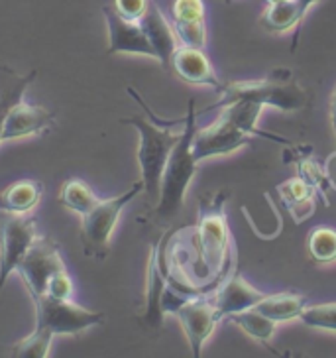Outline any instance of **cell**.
<instances>
[{"instance_id": "cell-1", "label": "cell", "mask_w": 336, "mask_h": 358, "mask_svg": "<svg viewBox=\"0 0 336 358\" xmlns=\"http://www.w3.org/2000/svg\"><path fill=\"white\" fill-rule=\"evenodd\" d=\"M224 199H228V193L221 191L214 199L200 201L199 224L193 229V243L197 244L199 262L205 268L207 278H212L214 285L226 280L228 270L236 262V250L232 246L224 215Z\"/></svg>"}, {"instance_id": "cell-2", "label": "cell", "mask_w": 336, "mask_h": 358, "mask_svg": "<svg viewBox=\"0 0 336 358\" xmlns=\"http://www.w3.org/2000/svg\"><path fill=\"white\" fill-rule=\"evenodd\" d=\"M197 132V115H195V103L189 101L185 124L179 142L173 146L169 154L168 164L161 176L159 185V199L156 203V215L161 221H169L183 209L185 195L189 189L191 181L197 173L199 162L193 158V138Z\"/></svg>"}, {"instance_id": "cell-3", "label": "cell", "mask_w": 336, "mask_h": 358, "mask_svg": "<svg viewBox=\"0 0 336 358\" xmlns=\"http://www.w3.org/2000/svg\"><path fill=\"white\" fill-rule=\"evenodd\" d=\"M122 124L134 127L140 134V146H138V164H140V173H142V183L146 191L147 199H159V185H161V176L168 164L169 154L173 146L181 138V130H173V127H159L156 122H149L142 116H132V118H122ZM185 124V122H183Z\"/></svg>"}, {"instance_id": "cell-4", "label": "cell", "mask_w": 336, "mask_h": 358, "mask_svg": "<svg viewBox=\"0 0 336 358\" xmlns=\"http://www.w3.org/2000/svg\"><path fill=\"white\" fill-rule=\"evenodd\" d=\"M240 99L260 103L262 106H275L285 113L301 110L307 105V93L291 79V71L275 69L268 79H262V81H244V83L238 81V83L224 85L221 99L214 105L207 106L203 115L214 108H222L234 101H240Z\"/></svg>"}, {"instance_id": "cell-5", "label": "cell", "mask_w": 336, "mask_h": 358, "mask_svg": "<svg viewBox=\"0 0 336 358\" xmlns=\"http://www.w3.org/2000/svg\"><path fill=\"white\" fill-rule=\"evenodd\" d=\"M142 191H144V183L140 179L122 195H116L112 199H101L91 211L81 217V243L89 258L105 260L116 222L120 219L124 207L130 201L136 199Z\"/></svg>"}, {"instance_id": "cell-6", "label": "cell", "mask_w": 336, "mask_h": 358, "mask_svg": "<svg viewBox=\"0 0 336 358\" xmlns=\"http://www.w3.org/2000/svg\"><path fill=\"white\" fill-rule=\"evenodd\" d=\"M36 306V329H45L53 337L77 335L91 327L103 325L105 313L89 311L73 303V299H53L50 295L34 297Z\"/></svg>"}, {"instance_id": "cell-7", "label": "cell", "mask_w": 336, "mask_h": 358, "mask_svg": "<svg viewBox=\"0 0 336 358\" xmlns=\"http://www.w3.org/2000/svg\"><path fill=\"white\" fill-rule=\"evenodd\" d=\"M38 238V224L26 215L0 213V289Z\"/></svg>"}, {"instance_id": "cell-8", "label": "cell", "mask_w": 336, "mask_h": 358, "mask_svg": "<svg viewBox=\"0 0 336 358\" xmlns=\"http://www.w3.org/2000/svg\"><path fill=\"white\" fill-rule=\"evenodd\" d=\"M61 270H65L61 252H59L57 244L48 236H38L16 268V272L22 275L24 284L32 295V299L45 294L50 278Z\"/></svg>"}, {"instance_id": "cell-9", "label": "cell", "mask_w": 336, "mask_h": 358, "mask_svg": "<svg viewBox=\"0 0 336 358\" xmlns=\"http://www.w3.org/2000/svg\"><path fill=\"white\" fill-rule=\"evenodd\" d=\"M169 313L177 317L185 331V337L189 341L193 357L199 358L207 338L214 333L217 325L222 321L217 306L210 303L205 295H193V297H185Z\"/></svg>"}, {"instance_id": "cell-10", "label": "cell", "mask_w": 336, "mask_h": 358, "mask_svg": "<svg viewBox=\"0 0 336 358\" xmlns=\"http://www.w3.org/2000/svg\"><path fill=\"white\" fill-rule=\"evenodd\" d=\"M173 232H168L158 243L152 244L146 275V309L142 313L144 325L149 329H159L163 325V294L168 289V243Z\"/></svg>"}, {"instance_id": "cell-11", "label": "cell", "mask_w": 336, "mask_h": 358, "mask_svg": "<svg viewBox=\"0 0 336 358\" xmlns=\"http://www.w3.org/2000/svg\"><path fill=\"white\" fill-rule=\"evenodd\" d=\"M252 138L238 127H234L226 116L219 115L212 124L197 128L193 138V158L203 162L217 156H226L240 150L242 146H248Z\"/></svg>"}, {"instance_id": "cell-12", "label": "cell", "mask_w": 336, "mask_h": 358, "mask_svg": "<svg viewBox=\"0 0 336 358\" xmlns=\"http://www.w3.org/2000/svg\"><path fill=\"white\" fill-rule=\"evenodd\" d=\"M103 16L108 28V53L110 55L134 53V55H147L156 59V52L140 22L122 18L115 10V6H103Z\"/></svg>"}, {"instance_id": "cell-13", "label": "cell", "mask_w": 336, "mask_h": 358, "mask_svg": "<svg viewBox=\"0 0 336 358\" xmlns=\"http://www.w3.org/2000/svg\"><path fill=\"white\" fill-rule=\"evenodd\" d=\"M55 124V116L50 110H45L43 106L28 105L26 101H22L12 108L4 127H2V136L0 142H8V140H20L28 136H40L50 132Z\"/></svg>"}, {"instance_id": "cell-14", "label": "cell", "mask_w": 336, "mask_h": 358, "mask_svg": "<svg viewBox=\"0 0 336 358\" xmlns=\"http://www.w3.org/2000/svg\"><path fill=\"white\" fill-rule=\"evenodd\" d=\"M171 69L175 71L179 79L193 85H205L221 93L224 85L221 83L214 67L209 62L205 50L189 48V45H177V50L171 57Z\"/></svg>"}, {"instance_id": "cell-15", "label": "cell", "mask_w": 336, "mask_h": 358, "mask_svg": "<svg viewBox=\"0 0 336 358\" xmlns=\"http://www.w3.org/2000/svg\"><path fill=\"white\" fill-rule=\"evenodd\" d=\"M140 24H142L147 40L152 43L154 52H156V59L161 64L163 69L169 71L171 69V57L177 50L179 40L175 36L173 26L166 20L163 12L159 10V6L154 0L147 2V8L144 12V16L140 18Z\"/></svg>"}, {"instance_id": "cell-16", "label": "cell", "mask_w": 336, "mask_h": 358, "mask_svg": "<svg viewBox=\"0 0 336 358\" xmlns=\"http://www.w3.org/2000/svg\"><path fill=\"white\" fill-rule=\"evenodd\" d=\"M265 295L268 294L250 285L236 270H232V274L221 284V289L217 292L212 303L217 306V311L221 313L222 319H226L232 313H238L260 303Z\"/></svg>"}, {"instance_id": "cell-17", "label": "cell", "mask_w": 336, "mask_h": 358, "mask_svg": "<svg viewBox=\"0 0 336 358\" xmlns=\"http://www.w3.org/2000/svg\"><path fill=\"white\" fill-rule=\"evenodd\" d=\"M263 106L260 103H254V101H234V103H228L221 108V115L226 116L231 120L234 127H238L240 130H244L246 134H250L254 138H265V140H272V142H277V144H284V146H291V142L284 136H277V134H268L260 128L256 127L258 118H260V113H262Z\"/></svg>"}, {"instance_id": "cell-18", "label": "cell", "mask_w": 336, "mask_h": 358, "mask_svg": "<svg viewBox=\"0 0 336 358\" xmlns=\"http://www.w3.org/2000/svg\"><path fill=\"white\" fill-rule=\"evenodd\" d=\"M43 187L36 179H22L8 185L0 193V213L8 215H28L38 207Z\"/></svg>"}, {"instance_id": "cell-19", "label": "cell", "mask_w": 336, "mask_h": 358, "mask_svg": "<svg viewBox=\"0 0 336 358\" xmlns=\"http://www.w3.org/2000/svg\"><path fill=\"white\" fill-rule=\"evenodd\" d=\"M36 75H38L36 69L26 75H18L12 67L0 64V136H2V127H4L6 116L14 106L24 101V93L34 83Z\"/></svg>"}, {"instance_id": "cell-20", "label": "cell", "mask_w": 336, "mask_h": 358, "mask_svg": "<svg viewBox=\"0 0 336 358\" xmlns=\"http://www.w3.org/2000/svg\"><path fill=\"white\" fill-rule=\"evenodd\" d=\"M254 307L265 317H270L273 323L279 325V323L299 319L307 307V299H305V295L297 294V292H282V294H268Z\"/></svg>"}, {"instance_id": "cell-21", "label": "cell", "mask_w": 336, "mask_h": 358, "mask_svg": "<svg viewBox=\"0 0 336 358\" xmlns=\"http://www.w3.org/2000/svg\"><path fill=\"white\" fill-rule=\"evenodd\" d=\"M303 20L305 18L297 0H285V2L270 4L260 16V24H262L263 30L272 34L287 32Z\"/></svg>"}, {"instance_id": "cell-22", "label": "cell", "mask_w": 336, "mask_h": 358, "mask_svg": "<svg viewBox=\"0 0 336 358\" xmlns=\"http://www.w3.org/2000/svg\"><path fill=\"white\" fill-rule=\"evenodd\" d=\"M226 319L236 327H240L248 337H252L254 341L263 343V345H270V341L275 335V327H277V323H273L270 317L260 313L256 307L244 309V311H238V313H232Z\"/></svg>"}, {"instance_id": "cell-23", "label": "cell", "mask_w": 336, "mask_h": 358, "mask_svg": "<svg viewBox=\"0 0 336 358\" xmlns=\"http://www.w3.org/2000/svg\"><path fill=\"white\" fill-rule=\"evenodd\" d=\"M98 201L101 199L93 193V189L81 179H67L61 187V195H59V203L81 217L91 211Z\"/></svg>"}, {"instance_id": "cell-24", "label": "cell", "mask_w": 336, "mask_h": 358, "mask_svg": "<svg viewBox=\"0 0 336 358\" xmlns=\"http://www.w3.org/2000/svg\"><path fill=\"white\" fill-rule=\"evenodd\" d=\"M309 254L316 264H330L336 260V231L328 227H316L309 234Z\"/></svg>"}, {"instance_id": "cell-25", "label": "cell", "mask_w": 336, "mask_h": 358, "mask_svg": "<svg viewBox=\"0 0 336 358\" xmlns=\"http://www.w3.org/2000/svg\"><path fill=\"white\" fill-rule=\"evenodd\" d=\"M53 335L45 329H34L32 335L18 341L12 347V357L16 358H48Z\"/></svg>"}, {"instance_id": "cell-26", "label": "cell", "mask_w": 336, "mask_h": 358, "mask_svg": "<svg viewBox=\"0 0 336 358\" xmlns=\"http://www.w3.org/2000/svg\"><path fill=\"white\" fill-rule=\"evenodd\" d=\"M171 26L175 30L179 45L205 50V45H207V24H205V20H173Z\"/></svg>"}, {"instance_id": "cell-27", "label": "cell", "mask_w": 336, "mask_h": 358, "mask_svg": "<svg viewBox=\"0 0 336 358\" xmlns=\"http://www.w3.org/2000/svg\"><path fill=\"white\" fill-rule=\"evenodd\" d=\"M297 178H301L311 187L316 191V195L323 197V203L328 205V199L325 197V191L328 187V179L325 176V169L321 168L316 162L311 158H299L297 159Z\"/></svg>"}, {"instance_id": "cell-28", "label": "cell", "mask_w": 336, "mask_h": 358, "mask_svg": "<svg viewBox=\"0 0 336 358\" xmlns=\"http://www.w3.org/2000/svg\"><path fill=\"white\" fill-rule=\"evenodd\" d=\"M307 327L335 331L336 333V303H321V306H307L299 317Z\"/></svg>"}, {"instance_id": "cell-29", "label": "cell", "mask_w": 336, "mask_h": 358, "mask_svg": "<svg viewBox=\"0 0 336 358\" xmlns=\"http://www.w3.org/2000/svg\"><path fill=\"white\" fill-rule=\"evenodd\" d=\"M277 193L282 195L285 207L295 203V201L305 199V197H309V195H316V191L311 189L301 178L287 179L284 183H279V185H277ZM316 197H319V195H316Z\"/></svg>"}, {"instance_id": "cell-30", "label": "cell", "mask_w": 336, "mask_h": 358, "mask_svg": "<svg viewBox=\"0 0 336 358\" xmlns=\"http://www.w3.org/2000/svg\"><path fill=\"white\" fill-rule=\"evenodd\" d=\"M171 14H173V20H205V2L203 0H175Z\"/></svg>"}, {"instance_id": "cell-31", "label": "cell", "mask_w": 336, "mask_h": 358, "mask_svg": "<svg viewBox=\"0 0 336 358\" xmlns=\"http://www.w3.org/2000/svg\"><path fill=\"white\" fill-rule=\"evenodd\" d=\"M45 295H50L53 299H73V282L67 274V270H61L50 278Z\"/></svg>"}, {"instance_id": "cell-32", "label": "cell", "mask_w": 336, "mask_h": 358, "mask_svg": "<svg viewBox=\"0 0 336 358\" xmlns=\"http://www.w3.org/2000/svg\"><path fill=\"white\" fill-rule=\"evenodd\" d=\"M149 0H115V10L126 20L140 22Z\"/></svg>"}, {"instance_id": "cell-33", "label": "cell", "mask_w": 336, "mask_h": 358, "mask_svg": "<svg viewBox=\"0 0 336 358\" xmlns=\"http://www.w3.org/2000/svg\"><path fill=\"white\" fill-rule=\"evenodd\" d=\"M287 209H289V215L293 217V221L299 224V222L307 221L309 217H313V213L316 209V195H309V197H305V199H299L291 203V205H287Z\"/></svg>"}, {"instance_id": "cell-34", "label": "cell", "mask_w": 336, "mask_h": 358, "mask_svg": "<svg viewBox=\"0 0 336 358\" xmlns=\"http://www.w3.org/2000/svg\"><path fill=\"white\" fill-rule=\"evenodd\" d=\"M323 169H325V176L326 179H328V185L336 189V152L328 156V159L325 162Z\"/></svg>"}, {"instance_id": "cell-35", "label": "cell", "mask_w": 336, "mask_h": 358, "mask_svg": "<svg viewBox=\"0 0 336 358\" xmlns=\"http://www.w3.org/2000/svg\"><path fill=\"white\" fill-rule=\"evenodd\" d=\"M330 122H333V130H335L336 138V89L333 93V99H330Z\"/></svg>"}, {"instance_id": "cell-36", "label": "cell", "mask_w": 336, "mask_h": 358, "mask_svg": "<svg viewBox=\"0 0 336 358\" xmlns=\"http://www.w3.org/2000/svg\"><path fill=\"white\" fill-rule=\"evenodd\" d=\"M321 0H297V4H299V8H301V14H303V18H305V14L309 12V8L313 6V4H319Z\"/></svg>"}, {"instance_id": "cell-37", "label": "cell", "mask_w": 336, "mask_h": 358, "mask_svg": "<svg viewBox=\"0 0 336 358\" xmlns=\"http://www.w3.org/2000/svg\"><path fill=\"white\" fill-rule=\"evenodd\" d=\"M268 4H277V2H285V0H265Z\"/></svg>"}]
</instances>
